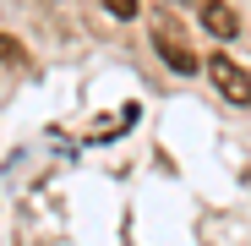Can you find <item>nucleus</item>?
<instances>
[{
    "instance_id": "nucleus-1",
    "label": "nucleus",
    "mask_w": 251,
    "mask_h": 246,
    "mask_svg": "<svg viewBox=\"0 0 251 246\" xmlns=\"http://www.w3.org/2000/svg\"><path fill=\"white\" fill-rule=\"evenodd\" d=\"M202 71L213 77V88H219L229 104H251V71H246L240 60H229V55H207Z\"/></svg>"
},
{
    "instance_id": "nucleus-2",
    "label": "nucleus",
    "mask_w": 251,
    "mask_h": 246,
    "mask_svg": "<svg viewBox=\"0 0 251 246\" xmlns=\"http://www.w3.org/2000/svg\"><path fill=\"white\" fill-rule=\"evenodd\" d=\"M153 44H158V55L170 60L175 71H197V50L186 44V33H180L175 17H153Z\"/></svg>"
},
{
    "instance_id": "nucleus-3",
    "label": "nucleus",
    "mask_w": 251,
    "mask_h": 246,
    "mask_svg": "<svg viewBox=\"0 0 251 246\" xmlns=\"http://www.w3.org/2000/svg\"><path fill=\"white\" fill-rule=\"evenodd\" d=\"M202 27L213 33V38H235L240 33V17L224 6V0H202Z\"/></svg>"
},
{
    "instance_id": "nucleus-4",
    "label": "nucleus",
    "mask_w": 251,
    "mask_h": 246,
    "mask_svg": "<svg viewBox=\"0 0 251 246\" xmlns=\"http://www.w3.org/2000/svg\"><path fill=\"white\" fill-rule=\"evenodd\" d=\"M104 6H109V17H120V22L137 17V0H104Z\"/></svg>"
}]
</instances>
